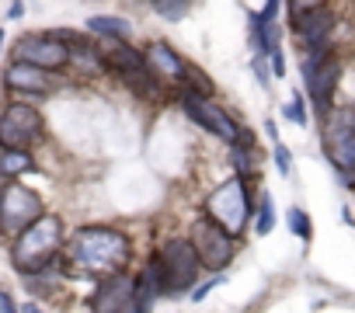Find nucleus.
Returning a JSON list of instances; mask_svg holds the SVG:
<instances>
[{
	"instance_id": "3",
	"label": "nucleus",
	"mask_w": 355,
	"mask_h": 313,
	"mask_svg": "<svg viewBox=\"0 0 355 313\" xmlns=\"http://www.w3.org/2000/svg\"><path fill=\"white\" fill-rule=\"evenodd\" d=\"M324 150L338 171H355V108L345 105L324 111Z\"/></svg>"
},
{
	"instance_id": "31",
	"label": "nucleus",
	"mask_w": 355,
	"mask_h": 313,
	"mask_svg": "<svg viewBox=\"0 0 355 313\" xmlns=\"http://www.w3.org/2000/svg\"><path fill=\"white\" fill-rule=\"evenodd\" d=\"M352 188H355V185H352Z\"/></svg>"
},
{
	"instance_id": "2",
	"label": "nucleus",
	"mask_w": 355,
	"mask_h": 313,
	"mask_svg": "<svg viewBox=\"0 0 355 313\" xmlns=\"http://www.w3.org/2000/svg\"><path fill=\"white\" fill-rule=\"evenodd\" d=\"M70 251H73V261L91 271H122L129 265V240L119 230H105V226L80 230Z\"/></svg>"
},
{
	"instance_id": "18",
	"label": "nucleus",
	"mask_w": 355,
	"mask_h": 313,
	"mask_svg": "<svg viewBox=\"0 0 355 313\" xmlns=\"http://www.w3.org/2000/svg\"><path fill=\"white\" fill-rule=\"evenodd\" d=\"M87 28L98 32V35H112V39H129L132 35V25L122 21V18H91Z\"/></svg>"
},
{
	"instance_id": "29",
	"label": "nucleus",
	"mask_w": 355,
	"mask_h": 313,
	"mask_svg": "<svg viewBox=\"0 0 355 313\" xmlns=\"http://www.w3.org/2000/svg\"><path fill=\"white\" fill-rule=\"evenodd\" d=\"M21 11H25V8H21V0H15V4H11V18H21Z\"/></svg>"
},
{
	"instance_id": "25",
	"label": "nucleus",
	"mask_w": 355,
	"mask_h": 313,
	"mask_svg": "<svg viewBox=\"0 0 355 313\" xmlns=\"http://www.w3.org/2000/svg\"><path fill=\"white\" fill-rule=\"evenodd\" d=\"M272 70H275V77H282V73H286V56H282V49H275V53H272Z\"/></svg>"
},
{
	"instance_id": "27",
	"label": "nucleus",
	"mask_w": 355,
	"mask_h": 313,
	"mask_svg": "<svg viewBox=\"0 0 355 313\" xmlns=\"http://www.w3.org/2000/svg\"><path fill=\"white\" fill-rule=\"evenodd\" d=\"M216 282H220V278H213V282H206V285H199V289L192 292V299H202V296H206V292H209V289H213Z\"/></svg>"
},
{
	"instance_id": "5",
	"label": "nucleus",
	"mask_w": 355,
	"mask_h": 313,
	"mask_svg": "<svg viewBox=\"0 0 355 313\" xmlns=\"http://www.w3.org/2000/svg\"><path fill=\"white\" fill-rule=\"evenodd\" d=\"M248 213H251V206H248V192H244L241 178H230L227 185H220L206 202V216L213 223H220L230 237H237L248 226Z\"/></svg>"
},
{
	"instance_id": "7",
	"label": "nucleus",
	"mask_w": 355,
	"mask_h": 313,
	"mask_svg": "<svg viewBox=\"0 0 355 313\" xmlns=\"http://www.w3.org/2000/svg\"><path fill=\"white\" fill-rule=\"evenodd\" d=\"M160 265H164L167 289H174V292H185V289L196 282L199 268H202L199 251H196L192 240H167V244L160 247Z\"/></svg>"
},
{
	"instance_id": "8",
	"label": "nucleus",
	"mask_w": 355,
	"mask_h": 313,
	"mask_svg": "<svg viewBox=\"0 0 355 313\" xmlns=\"http://www.w3.org/2000/svg\"><path fill=\"white\" fill-rule=\"evenodd\" d=\"M42 136V115L32 105H11L0 115V146L28 150Z\"/></svg>"
},
{
	"instance_id": "10",
	"label": "nucleus",
	"mask_w": 355,
	"mask_h": 313,
	"mask_svg": "<svg viewBox=\"0 0 355 313\" xmlns=\"http://www.w3.org/2000/svg\"><path fill=\"white\" fill-rule=\"evenodd\" d=\"M182 108L196 118V125L209 129L213 136H220V139H227V143H237L241 129L234 125V118H230L223 108H216L213 101H206V94H199V91L189 87V91L182 94Z\"/></svg>"
},
{
	"instance_id": "22",
	"label": "nucleus",
	"mask_w": 355,
	"mask_h": 313,
	"mask_svg": "<svg viewBox=\"0 0 355 313\" xmlns=\"http://www.w3.org/2000/svg\"><path fill=\"white\" fill-rule=\"evenodd\" d=\"M157 4V11L164 15V18H171V21H178L185 15V8H189V0H153Z\"/></svg>"
},
{
	"instance_id": "23",
	"label": "nucleus",
	"mask_w": 355,
	"mask_h": 313,
	"mask_svg": "<svg viewBox=\"0 0 355 313\" xmlns=\"http://www.w3.org/2000/svg\"><path fill=\"white\" fill-rule=\"evenodd\" d=\"M275 164H279L282 175H293V161H289V150H286L282 139H275Z\"/></svg>"
},
{
	"instance_id": "20",
	"label": "nucleus",
	"mask_w": 355,
	"mask_h": 313,
	"mask_svg": "<svg viewBox=\"0 0 355 313\" xmlns=\"http://www.w3.org/2000/svg\"><path fill=\"white\" fill-rule=\"evenodd\" d=\"M289 230H293L300 240H310V237H313V223H310V216H306L303 209H289Z\"/></svg>"
},
{
	"instance_id": "17",
	"label": "nucleus",
	"mask_w": 355,
	"mask_h": 313,
	"mask_svg": "<svg viewBox=\"0 0 355 313\" xmlns=\"http://www.w3.org/2000/svg\"><path fill=\"white\" fill-rule=\"evenodd\" d=\"M28 168H32V156H28V150L4 146V153H0V175L15 178V175H21V171H28Z\"/></svg>"
},
{
	"instance_id": "14",
	"label": "nucleus",
	"mask_w": 355,
	"mask_h": 313,
	"mask_svg": "<svg viewBox=\"0 0 355 313\" xmlns=\"http://www.w3.org/2000/svg\"><path fill=\"white\" fill-rule=\"evenodd\" d=\"M143 63H146V70L157 77V80H185V60L178 56L174 49H167L164 42H150L146 46V53H143Z\"/></svg>"
},
{
	"instance_id": "9",
	"label": "nucleus",
	"mask_w": 355,
	"mask_h": 313,
	"mask_svg": "<svg viewBox=\"0 0 355 313\" xmlns=\"http://www.w3.org/2000/svg\"><path fill=\"white\" fill-rule=\"evenodd\" d=\"M192 244L199 251L202 268H223L234 258V237L213 220H199L192 226Z\"/></svg>"
},
{
	"instance_id": "30",
	"label": "nucleus",
	"mask_w": 355,
	"mask_h": 313,
	"mask_svg": "<svg viewBox=\"0 0 355 313\" xmlns=\"http://www.w3.org/2000/svg\"><path fill=\"white\" fill-rule=\"evenodd\" d=\"M0 46H4V32H0Z\"/></svg>"
},
{
	"instance_id": "12",
	"label": "nucleus",
	"mask_w": 355,
	"mask_h": 313,
	"mask_svg": "<svg viewBox=\"0 0 355 313\" xmlns=\"http://www.w3.org/2000/svg\"><path fill=\"white\" fill-rule=\"evenodd\" d=\"M334 8L327 4H313L306 11L296 15V32H300V42L303 49H317V46H327L331 32H334Z\"/></svg>"
},
{
	"instance_id": "24",
	"label": "nucleus",
	"mask_w": 355,
	"mask_h": 313,
	"mask_svg": "<svg viewBox=\"0 0 355 313\" xmlns=\"http://www.w3.org/2000/svg\"><path fill=\"white\" fill-rule=\"evenodd\" d=\"M286 115H289L293 122H300V125H306V111H303V98H300V94H293V101L286 105Z\"/></svg>"
},
{
	"instance_id": "6",
	"label": "nucleus",
	"mask_w": 355,
	"mask_h": 313,
	"mask_svg": "<svg viewBox=\"0 0 355 313\" xmlns=\"http://www.w3.org/2000/svg\"><path fill=\"white\" fill-rule=\"evenodd\" d=\"M42 216V202L35 192L21 188V185H4L0 192V233L4 237H18L28 223H35Z\"/></svg>"
},
{
	"instance_id": "1",
	"label": "nucleus",
	"mask_w": 355,
	"mask_h": 313,
	"mask_svg": "<svg viewBox=\"0 0 355 313\" xmlns=\"http://www.w3.org/2000/svg\"><path fill=\"white\" fill-rule=\"evenodd\" d=\"M63 244V223L60 216H39L35 223H28L18 237H15V247H11V258L18 265V271L32 275V271H46L56 258Z\"/></svg>"
},
{
	"instance_id": "4",
	"label": "nucleus",
	"mask_w": 355,
	"mask_h": 313,
	"mask_svg": "<svg viewBox=\"0 0 355 313\" xmlns=\"http://www.w3.org/2000/svg\"><path fill=\"white\" fill-rule=\"evenodd\" d=\"M303 80L310 87V98L317 105V111L324 115L331 108V94L341 80V63L334 53H327V46H317V49H306V60H303Z\"/></svg>"
},
{
	"instance_id": "19",
	"label": "nucleus",
	"mask_w": 355,
	"mask_h": 313,
	"mask_svg": "<svg viewBox=\"0 0 355 313\" xmlns=\"http://www.w3.org/2000/svg\"><path fill=\"white\" fill-rule=\"evenodd\" d=\"M108 63H112V70L125 73V70L143 66V56H139V53H132V49H125V46H122V39H119V46H112V49H108Z\"/></svg>"
},
{
	"instance_id": "28",
	"label": "nucleus",
	"mask_w": 355,
	"mask_h": 313,
	"mask_svg": "<svg viewBox=\"0 0 355 313\" xmlns=\"http://www.w3.org/2000/svg\"><path fill=\"white\" fill-rule=\"evenodd\" d=\"M0 310H4V313H8V310H15V303H11L4 292H0Z\"/></svg>"
},
{
	"instance_id": "11",
	"label": "nucleus",
	"mask_w": 355,
	"mask_h": 313,
	"mask_svg": "<svg viewBox=\"0 0 355 313\" xmlns=\"http://www.w3.org/2000/svg\"><path fill=\"white\" fill-rule=\"evenodd\" d=\"M15 56L25 60V63H35L42 70H60V66L70 63V49L56 35H25L15 46Z\"/></svg>"
},
{
	"instance_id": "13",
	"label": "nucleus",
	"mask_w": 355,
	"mask_h": 313,
	"mask_svg": "<svg viewBox=\"0 0 355 313\" xmlns=\"http://www.w3.org/2000/svg\"><path fill=\"white\" fill-rule=\"evenodd\" d=\"M91 306L101 310V313H108V310H136V289H132V282L122 271H115L108 282H101V289L94 292Z\"/></svg>"
},
{
	"instance_id": "15",
	"label": "nucleus",
	"mask_w": 355,
	"mask_h": 313,
	"mask_svg": "<svg viewBox=\"0 0 355 313\" xmlns=\"http://www.w3.org/2000/svg\"><path fill=\"white\" fill-rule=\"evenodd\" d=\"M4 80H8L11 91H25V94H49L53 91L49 70H42L35 63H25V60H15L11 70L4 73Z\"/></svg>"
},
{
	"instance_id": "26",
	"label": "nucleus",
	"mask_w": 355,
	"mask_h": 313,
	"mask_svg": "<svg viewBox=\"0 0 355 313\" xmlns=\"http://www.w3.org/2000/svg\"><path fill=\"white\" fill-rule=\"evenodd\" d=\"M254 73H258V80H261V84H268V70H265V63H261V60H254Z\"/></svg>"
},
{
	"instance_id": "21",
	"label": "nucleus",
	"mask_w": 355,
	"mask_h": 313,
	"mask_svg": "<svg viewBox=\"0 0 355 313\" xmlns=\"http://www.w3.org/2000/svg\"><path fill=\"white\" fill-rule=\"evenodd\" d=\"M272 223H275V213H272V195H261V209H258V233H272Z\"/></svg>"
},
{
	"instance_id": "16",
	"label": "nucleus",
	"mask_w": 355,
	"mask_h": 313,
	"mask_svg": "<svg viewBox=\"0 0 355 313\" xmlns=\"http://www.w3.org/2000/svg\"><path fill=\"white\" fill-rule=\"evenodd\" d=\"M132 289H136V310L153 306V303L167 292V278H164V265H160V258H153V261L139 271V278L132 282Z\"/></svg>"
}]
</instances>
